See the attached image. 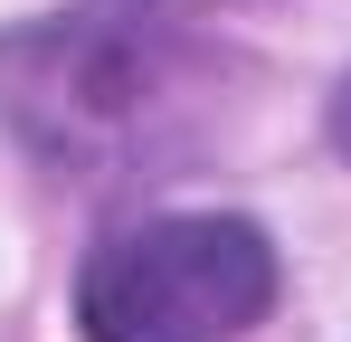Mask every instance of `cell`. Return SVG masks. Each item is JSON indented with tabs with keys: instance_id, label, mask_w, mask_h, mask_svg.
<instances>
[{
	"instance_id": "1",
	"label": "cell",
	"mask_w": 351,
	"mask_h": 342,
	"mask_svg": "<svg viewBox=\"0 0 351 342\" xmlns=\"http://www.w3.org/2000/svg\"><path fill=\"white\" fill-rule=\"evenodd\" d=\"M266 304H276V247L256 219L219 209L114 228L76 276L86 342H237Z\"/></svg>"
},
{
	"instance_id": "2",
	"label": "cell",
	"mask_w": 351,
	"mask_h": 342,
	"mask_svg": "<svg viewBox=\"0 0 351 342\" xmlns=\"http://www.w3.org/2000/svg\"><path fill=\"white\" fill-rule=\"evenodd\" d=\"M332 143H342V162H351V76H342V95H332Z\"/></svg>"
}]
</instances>
